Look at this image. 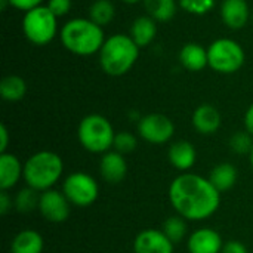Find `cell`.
<instances>
[{
	"mask_svg": "<svg viewBox=\"0 0 253 253\" xmlns=\"http://www.w3.org/2000/svg\"><path fill=\"white\" fill-rule=\"evenodd\" d=\"M62 46L79 56L99 53L105 43L104 28L89 18H73L67 21L59 31Z\"/></svg>",
	"mask_w": 253,
	"mask_h": 253,
	"instance_id": "7a4b0ae2",
	"label": "cell"
},
{
	"mask_svg": "<svg viewBox=\"0 0 253 253\" xmlns=\"http://www.w3.org/2000/svg\"><path fill=\"white\" fill-rule=\"evenodd\" d=\"M12 209V199L7 194V191L0 190V213L6 215Z\"/></svg>",
	"mask_w": 253,
	"mask_h": 253,
	"instance_id": "d6a6232c",
	"label": "cell"
},
{
	"mask_svg": "<svg viewBox=\"0 0 253 253\" xmlns=\"http://www.w3.org/2000/svg\"><path fill=\"white\" fill-rule=\"evenodd\" d=\"M251 166H252V169H253V148H252V151H251Z\"/></svg>",
	"mask_w": 253,
	"mask_h": 253,
	"instance_id": "8d00e7d4",
	"label": "cell"
},
{
	"mask_svg": "<svg viewBox=\"0 0 253 253\" xmlns=\"http://www.w3.org/2000/svg\"><path fill=\"white\" fill-rule=\"evenodd\" d=\"M141 47L132 40L129 34H113L107 37L99 50L101 70L111 77H122L127 74L139 58Z\"/></svg>",
	"mask_w": 253,
	"mask_h": 253,
	"instance_id": "3957f363",
	"label": "cell"
},
{
	"mask_svg": "<svg viewBox=\"0 0 253 253\" xmlns=\"http://www.w3.org/2000/svg\"><path fill=\"white\" fill-rule=\"evenodd\" d=\"M252 21H253V15H252Z\"/></svg>",
	"mask_w": 253,
	"mask_h": 253,
	"instance_id": "74e56055",
	"label": "cell"
},
{
	"mask_svg": "<svg viewBox=\"0 0 253 253\" xmlns=\"http://www.w3.org/2000/svg\"><path fill=\"white\" fill-rule=\"evenodd\" d=\"M147 15L157 22H169L176 15V0H142Z\"/></svg>",
	"mask_w": 253,
	"mask_h": 253,
	"instance_id": "7402d4cb",
	"label": "cell"
},
{
	"mask_svg": "<svg viewBox=\"0 0 253 253\" xmlns=\"http://www.w3.org/2000/svg\"><path fill=\"white\" fill-rule=\"evenodd\" d=\"M221 253H248L246 246L242 243V242H237V240H230L224 245Z\"/></svg>",
	"mask_w": 253,
	"mask_h": 253,
	"instance_id": "1f68e13d",
	"label": "cell"
},
{
	"mask_svg": "<svg viewBox=\"0 0 253 253\" xmlns=\"http://www.w3.org/2000/svg\"><path fill=\"white\" fill-rule=\"evenodd\" d=\"M245 129L253 136V104L249 105V108L245 113Z\"/></svg>",
	"mask_w": 253,
	"mask_h": 253,
	"instance_id": "e575fe53",
	"label": "cell"
},
{
	"mask_svg": "<svg viewBox=\"0 0 253 253\" xmlns=\"http://www.w3.org/2000/svg\"><path fill=\"white\" fill-rule=\"evenodd\" d=\"M46 6L52 10V13L56 18H61V16H65L71 10L73 1L71 0H49Z\"/></svg>",
	"mask_w": 253,
	"mask_h": 253,
	"instance_id": "f546056e",
	"label": "cell"
},
{
	"mask_svg": "<svg viewBox=\"0 0 253 253\" xmlns=\"http://www.w3.org/2000/svg\"><path fill=\"white\" fill-rule=\"evenodd\" d=\"M162 231L168 236V239L175 245L184 240V237L187 236V222L182 216L175 215L168 218L163 225H162Z\"/></svg>",
	"mask_w": 253,
	"mask_h": 253,
	"instance_id": "d4e9b609",
	"label": "cell"
},
{
	"mask_svg": "<svg viewBox=\"0 0 253 253\" xmlns=\"http://www.w3.org/2000/svg\"><path fill=\"white\" fill-rule=\"evenodd\" d=\"M221 19L231 30L243 28L251 16L249 3L246 0H224L221 4Z\"/></svg>",
	"mask_w": 253,
	"mask_h": 253,
	"instance_id": "5bb4252c",
	"label": "cell"
},
{
	"mask_svg": "<svg viewBox=\"0 0 253 253\" xmlns=\"http://www.w3.org/2000/svg\"><path fill=\"white\" fill-rule=\"evenodd\" d=\"M27 93V83L21 76L9 74L0 82V96L7 102H18Z\"/></svg>",
	"mask_w": 253,
	"mask_h": 253,
	"instance_id": "603a6c76",
	"label": "cell"
},
{
	"mask_svg": "<svg viewBox=\"0 0 253 253\" xmlns=\"http://www.w3.org/2000/svg\"><path fill=\"white\" fill-rule=\"evenodd\" d=\"M209 67L219 74H234L243 65L246 59L245 49L233 39H216L208 47Z\"/></svg>",
	"mask_w": 253,
	"mask_h": 253,
	"instance_id": "52a82bcc",
	"label": "cell"
},
{
	"mask_svg": "<svg viewBox=\"0 0 253 253\" xmlns=\"http://www.w3.org/2000/svg\"><path fill=\"white\" fill-rule=\"evenodd\" d=\"M22 33L34 46L49 44L58 34V18L47 6H37L24 13Z\"/></svg>",
	"mask_w": 253,
	"mask_h": 253,
	"instance_id": "8992f818",
	"label": "cell"
},
{
	"mask_svg": "<svg viewBox=\"0 0 253 253\" xmlns=\"http://www.w3.org/2000/svg\"><path fill=\"white\" fill-rule=\"evenodd\" d=\"M43 248V237L36 230L27 228L13 237L10 243V253H42Z\"/></svg>",
	"mask_w": 253,
	"mask_h": 253,
	"instance_id": "ffe728a7",
	"label": "cell"
},
{
	"mask_svg": "<svg viewBox=\"0 0 253 253\" xmlns=\"http://www.w3.org/2000/svg\"><path fill=\"white\" fill-rule=\"evenodd\" d=\"M64 163L59 154L53 151H39L24 163V181L27 187L36 191L50 190L62 176Z\"/></svg>",
	"mask_w": 253,
	"mask_h": 253,
	"instance_id": "277c9868",
	"label": "cell"
},
{
	"mask_svg": "<svg viewBox=\"0 0 253 253\" xmlns=\"http://www.w3.org/2000/svg\"><path fill=\"white\" fill-rule=\"evenodd\" d=\"M230 147L237 154H251L253 148V136L249 132H236L230 139Z\"/></svg>",
	"mask_w": 253,
	"mask_h": 253,
	"instance_id": "f1b7e54d",
	"label": "cell"
},
{
	"mask_svg": "<svg viewBox=\"0 0 253 253\" xmlns=\"http://www.w3.org/2000/svg\"><path fill=\"white\" fill-rule=\"evenodd\" d=\"M24 176V166L21 160L10 153L0 154V190H10Z\"/></svg>",
	"mask_w": 253,
	"mask_h": 253,
	"instance_id": "e0dca14e",
	"label": "cell"
},
{
	"mask_svg": "<svg viewBox=\"0 0 253 253\" xmlns=\"http://www.w3.org/2000/svg\"><path fill=\"white\" fill-rule=\"evenodd\" d=\"M39 191L27 187L18 191L15 200H13V206L18 212L21 213H28L31 211H34L36 208H39V199L40 196L37 194Z\"/></svg>",
	"mask_w": 253,
	"mask_h": 253,
	"instance_id": "484cf974",
	"label": "cell"
},
{
	"mask_svg": "<svg viewBox=\"0 0 253 253\" xmlns=\"http://www.w3.org/2000/svg\"><path fill=\"white\" fill-rule=\"evenodd\" d=\"M136 147H138V139L130 132H119V133H116L114 144H113L114 151H117V153L125 156L127 153L135 151Z\"/></svg>",
	"mask_w": 253,
	"mask_h": 253,
	"instance_id": "83f0119b",
	"label": "cell"
},
{
	"mask_svg": "<svg viewBox=\"0 0 253 253\" xmlns=\"http://www.w3.org/2000/svg\"><path fill=\"white\" fill-rule=\"evenodd\" d=\"M116 132L110 120L101 114H89L83 117L77 127L80 145L93 154H105L113 148Z\"/></svg>",
	"mask_w": 253,
	"mask_h": 253,
	"instance_id": "5b68a950",
	"label": "cell"
},
{
	"mask_svg": "<svg viewBox=\"0 0 253 253\" xmlns=\"http://www.w3.org/2000/svg\"><path fill=\"white\" fill-rule=\"evenodd\" d=\"M37 209L46 221L59 224L68 219L71 212V203L62 191L50 188L40 194Z\"/></svg>",
	"mask_w": 253,
	"mask_h": 253,
	"instance_id": "30bf717a",
	"label": "cell"
},
{
	"mask_svg": "<svg viewBox=\"0 0 253 253\" xmlns=\"http://www.w3.org/2000/svg\"><path fill=\"white\" fill-rule=\"evenodd\" d=\"M62 193L73 206L87 208L93 205L99 194L98 182L86 172H73L62 184Z\"/></svg>",
	"mask_w": 253,
	"mask_h": 253,
	"instance_id": "ba28073f",
	"label": "cell"
},
{
	"mask_svg": "<svg viewBox=\"0 0 253 253\" xmlns=\"http://www.w3.org/2000/svg\"><path fill=\"white\" fill-rule=\"evenodd\" d=\"M237 176H239V172H237L234 165H231V163H219L211 170L209 181L212 182V185L219 193H224V191L231 190L236 185Z\"/></svg>",
	"mask_w": 253,
	"mask_h": 253,
	"instance_id": "44dd1931",
	"label": "cell"
},
{
	"mask_svg": "<svg viewBox=\"0 0 253 253\" xmlns=\"http://www.w3.org/2000/svg\"><path fill=\"white\" fill-rule=\"evenodd\" d=\"M123 3H126V4H136V3H139V1H142V0H122Z\"/></svg>",
	"mask_w": 253,
	"mask_h": 253,
	"instance_id": "d590c367",
	"label": "cell"
},
{
	"mask_svg": "<svg viewBox=\"0 0 253 253\" xmlns=\"http://www.w3.org/2000/svg\"><path fill=\"white\" fill-rule=\"evenodd\" d=\"M193 126L202 135H213L221 127V113L211 104L199 105L193 113Z\"/></svg>",
	"mask_w": 253,
	"mask_h": 253,
	"instance_id": "9a60e30c",
	"label": "cell"
},
{
	"mask_svg": "<svg viewBox=\"0 0 253 253\" xmlns=\"http://www.w3.org/2000/svg\"><path fill=\"white\" fill-rule=\"evenodd\" d=\"M99 172L105 182L119 184L127 175V162L123 154L117 151H108L101 157Z\"/></svg>",
	"mask_w": 253,
	"mask_h": 253,
	"instance_id": "7c38bea8",
	"label": "cell"
},
{
	"mask_svg": "<svg viewBox=\"0 0 253 253\" xmlns=\"http://www.w3.org/2000/svg\"><path fill=\"white\" fill-rule=\"evenodd\" d=\"M190 253H221L224 243L218 231L212 228L196 230L187 243Z\"/></svg>",
	"mask_w": 253,
	"mask_h": 253,
	"instance_id": "4fadbf2b",
	"label": "cell"
},
{
	"mask_svg": "<svg viewBox=\"0 0 253 253\" xmlns=\"http://www.w3.org/2000/svg\"><path fill=\"white\" fill-rule=\"evenodd\" d=\"M43 0H9V6L18 9V10H22L24 13L37 7V6H42Z\"/></svg>",
	"mask_w": 253,
	"mask_h": 253,
	"instance_id": "4dcf8cb0",
	"label": "cell"
},
{
	"mask_svg": "<svg viewBox=\"0 0 253 253\" xmlns=\"http://www.w3.org/2000/svg\"><path fill=\"white\" fill-rule=\"evenodd\" d=\"M179 62L181 65L191 73H199L209 67V59H208V49H205L202 44L190 42L185 43L181 50H179Z\"/></svg>",
	"mask_w": 253,
	"mask_h": 253,
	"instance_id": "2e32d148",
	"label": "cell"
},
{
	"mask_svg": "<svg viewBox=\"0 0 253 253\" xmlns=\"http://www.w3.org/2000/svg\"><path fill=\"white\" fill-rule=\"evenodd\" d=\"M168 157L170 165L178 169V170H190L196 160H197V151L194 148V145L188 141H176L169 147L168 151Z\"/></svg>",
	"mask_w": 253,
	"mask_h": 253,
	"instance_id": "ac0fdd59",
	"label": "cell"
},
{
	"mask_svg": "<svg viewBox=\"0 0 253 253\" xmlns=\"http://www.w3.org/2000/svg\"><path fill=\"white\" fill-rule=\"evenodd\" d=\"M178 4L182 10H185L190 15L202 16L213 9L215 0H178Z\"/></svg>",
	"mask_w": 253,
	"mask_h": 253,
	"instance_id": "4316f807",
	"label": "cell"
},
{
	"mask_svg": "<svg viewBox=\"0 0 253 253\" xmlns=\"http://www.w3.org/2000/svg\"><path fill=\"white\" fill-rule=\"evenodd\" d=\"M135 253H173V243L162 230L147 228L133 240Z\"/></svg>",
	"mask_w": 253,
	"mask_h": 253,
	"instance_id": "8fae6325",
	"label": "cell"
},
{
	"mask_svg": "<svg viewBox=\"0 0 253 253\" xmlns=\"http://www.w3.org/2000/svg\"><path fill=\"white\" fill-rule=\"evenodd\" d=\"M138 133L150 144H166L175 133V125L166 114L150 113L138 120Z\"/></svg>",
	"mask_w": 253,
	"mask_h": 253,
	"instance_id": "9c48e42d",
	"label": "cell"
},
{
	"mask_svg": "<svg viewBox=\"0 0 253 253\" xmlns=\"http://www.w3.org/2000/svg\"><path fill=\"white\" fill-rule=\"evenodd\" d=\"M169 200L179 216L187 221L211 218L221 205V193L209 178L184 172L169 185Z\"/></svg>",
	"mask_w": 253,
	"mask_h": 253,
	"instance_id": "6da1fadb",
	"label": "cell"
},
{
	"mask_svg": "<svg viewBox=\"0 0 253 253\" xmlns=\"http://www.w3.org/2000/svg\"><path fill=\"white\" fill-rule=\"evenodd\" d=\"M129 36L132 37V40L142 49L150 46L156 36H157V21L153 19L148 15H141L138 16L130 27V33Z\"/></svg>",
	"mask_w": 253,
	"mask_h": 253,
	"instance_id": "d6986e66",
	"label": "cell"
},
{
	"mask_svg": "<svg viewBox=\"0 0 253 253\" xmlns=\"http://www.w3.org/2000/svg\"><path fill=\"white\" fill-rule=\"evenodd\" d=\"M9 145V130L4 123L0 125V154L6 153Z\"/></svg>",
	"mask_w": 253,
	"mask_h": 253,
	"instance_id": "836d02e7",
	"label": "cell"
},
{
	"mask_svg": "<svg viewBox=\"0 0 253 253\" xmlns=\"http://www.w3.org/2000/svg\"><path fill=\"white\" fill-rule=\"evenodd\" d=\"M116 16V7L111 0H95L89 7V19L99 27L108 25Z\"/></svg>",
	"mask_w": 253,
	"mask_h": 253,
	"instance_id": "cb8c5ba5",
	"label": "cell"
}]
</instances>
